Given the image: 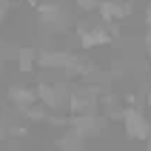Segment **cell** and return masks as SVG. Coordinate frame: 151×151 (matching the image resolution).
I'll return each mask as SVG.
<instances>
[{
  "mask_svg": "<svg viewBox=\"0 0 151 151\" xmlns=\"http://www.w3.org/2000/svg\"><path fill=\"white\" fill-rule=\"evenodd\" d=\"M6 14H9V0H0V23L6 20Z\"/></svg>",
  "mask_w": 151,
  "mask_h": 151,
  "instance_id": "7",
  "label": "cell"
},
{
  "mask_svg": "<svg viewBox=\"0 0 151 151\" xmlns=\"http://www.w3.org/2000/svg\"><path fill=\"white\" fill-rule=\"evenodd\" d=\"M9 100L14 103L17 111L29 109V106H34V103H40V97H37V86H12V88H9Z\"/></svg>",
  "mask_w": 151,
  "mask_h": 151,
  "instance_id": "4",
  "label": "cell"
},
{
  "mask_svg": "<svg viewBox=\"0 0 151 151\" xmlns=\"http://www.w3.org/2000/svg\"><path fill=\"white\" fill-rule=\"evenodd\" d=\"M17 66H20V71H32V68H37V49H20V54H17Z\"/></svg>",
  "mask_w": 151,
  "mask_h": 151,
  "instance_id": "5",
  "label": "cell"
},
{
  "mask_svg": "<svg viewBox=\"0 0 151 151\" xmlns=\"http://www.w3.org/2000/svg\"><path fill=\"white\" fill-rule=\"evenodd\" d=\"M123 128H126L128 140H137V143H145L151 137V120L140 109H134V106H128L123 111Z\"/></svg>",
  "mask_w": 151,
  "mask_h": 151,
  "instance_id": "2",
  "label": "cell"
},
{
  "mask_svg": "<svg viewBox=\"0 0 151 151\" xmlns=\"http://www.w3.org/2000/svg\"><path fill=\"white\" fill-rule=\"evenodd\" d=\"M37 23H40V29L57 34V32H63V29L71 26V14H68V9L63 6V3H57V0H46V3L37 6Z\"/></svg>",
  "mask_w": 151,
  "mask_h": 151,
  "instance_id": "1",
  "label": "cell"
},
{
  "mask_svg": "<svg viewBox=\"0 0 151 151\" xmlns=\"http://www.w3.org/2000/svg\"><path fill=\"white\" fill-rule=\"evenodd\" d=\"M74 3L80 12H97V6H100V0H74Z\"/></svg>",
  "mask_w": 151,
  "mask_h": 151,
  "instance_id": "6",
  "label": "cell"
},
{
  "mask_svg": "<svg viewBox=\"0 0 151 151\" xmlns=\"http://www.w3.org/2000/svg\"><path fill=\"white\" fill-rule=\"evenodd\" d=\"M97 14L106 26H114L120 20H126L131 14V6L123 3V0H100V6H97Z\"/></svg>",
  "mask_w": 151,
  "mask_h": 151,
  "instance_id": "3",
  "label": "cell"
},
{
  "mask_svg": "<svg viewBox=\"0 0 151 151\" xmlns=\"http://www.w3.org/2000/svg\"><path fill=\"white\" fill-rule=\"evenodd\" d=\"M145 23H148V26H151V6H148V9H145Z\"/></svg>",
  "mask_w": 151,
  "mask_h": 151,
  "instance_id": "8",
  "label": "cell"
}]
</instances>
